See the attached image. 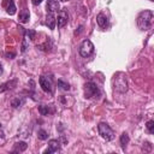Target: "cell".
Here are the masks:
<instances>
[{
  "label": "cell",
  "instance_id": "6da1fadb",
  "mask_svg": "<svg viewBox=\"0 0 154 154\" xmlns=\"http://www.w3.org/2000/svg\"><path fill=\"white\" fill-rule=\"evenodd\" d=\"M152 19H153V12L150 10H144L142 11L138 17H137V26L140 30H148L152 25Z\"/></svg>",
  "mask_w": 154,
  "mask_h": 154
},
{
  "label": "cell",
  "instance_id": "7a4b0ae2",
  "mask_svg": "<svg viewBox=\"0 0 154 154\" xmlns=\"http://www.w3.org/2000/svg\"><path fill=\"white\" fill-rule=\"evenodd\" d=\"M97 131H99V135L106 140V141H112L114 138V131L109 128V125L107 123H103L101 122L99 125H97Z\"/></svg>",
  "mask_w": 154,
  "mask_h": 154
},
{
  "label": "cell",
  "instance_id": "3957f363",
  "mask_svg": "<svg viewBox=\"0 0 154 154\" xmlns=\"http://www.w3.org/2000/svg\"><path fill=\"white\" fill-rule=\"evenodd\" d=\"M101 94L99 87L94 83V82H87L84 85V96L87 99H91V97H99Z\"/></svg>",
  "mask_w": 154,
  "mask_h": 154
},
{
  "label": "cell",
  "instance_id": "277c9868",
  "mask_svg": "<svg viewBox=\"0 0 154 154\" xmlns=\"http://www.w3.org/2000/svg\"><path fill=\"white\" fill-rule=\"evenodd\" d=\"M94 53V45L90 40H84L79 46V54L83 58H89Z\"/></svg>",
  "mask_w": 154,
  "mask_h": 154
},
{
  "label": "cell",
  "instance_id": "5b68a950",
  "mask_svg": "<svg viewBox=\"0 0 154 154\" xmlns=\"http://www.w3.org/2000/svg\"><path fill=\"white\" fill-rule=\"evenodd\" d=\"M113 84H114V89L119 93H124L128 90V83H126V78L124 77L123 73H118L117 77L114 78L113 81Z\"/></svg>",
  "mask_w": 154,
  "mask_h": 154
},
{
  "label": "cell",
  "instance_id": "8992f818",
  "mask_svg": "<svg viewBox=\"0 0 154 154\" xmlns=\"http://www.w3.org/2000/svg\"><path fill=\"white\" fill-rule=\"evenodd\" d=\"M40 85L42 88L43 91L48 93V94H52L53 93V83H52V78L51 77H47V76H41L40 79Z\"/></svg>",
  "mask_w": 154,
  "mask_h": 154
},
{
  "label": "cell",
  "instance_id": "52a82bcc",
  "mask_svg": "<svg viewBox=\"0 0 154 154\" xmlns=\"http://www.w3.org/2000/svg\"><path fill=\"white\" fill-rule=\"evenodd\" d=\"M67 20H69V13H67V11L66 10H60L59 13H58V17L55 19L58 28H63L67 23Z\"/></svg>",
  "mask_w": 154,
  "mask_h": 154
},
{
  "label": "cell",
  "instance_id": "ba28073f",
  "mask_svg": "<svg viewBox=\"0 0 154 154\" xmlns=\"http://www.w3.org/2000/svg\"><path fill=\"white\" fill-rule=\"evenodd\" d=\"M60 150V141L59 140H51L48 142V147L45 150V154H52Z\"/></svg>",
  "mask_w": 154,
  "mask_h": 154
},
{
  "label": "cell",
  "instance_id": "9c48e42d",
  "mask_svg": "<svg viewBox=\"0 0 154 154\" xmlns=\"http://www.w3.org/2000/svg\"><path fill=\"white\" fill-rule=\"evenodd\" d=\"M38 112L42 116H48V114H53L55 112V107L53 105H40L38 106Z\"/></svg>",
  "mask_w": 154,
  "mask_h": 154
},
{
  "label": "cell",
  "instance_id": "30bf717a",
  "mask_svg": "<svg viewBox=\"0 0 154 154\" xmlns=\"http://www.w3.org/2000/svg\"><path fill=\"white\" fill-rule=\"evenodd\" d=\"M59 8H60V6H59L58 0H48V1H47V11H48L49 13H54V12L58 11Z\"/></svg>",
  "mask_w": 154,
  "mask_h": 154
},
{
  "label": "cell",
  "instance_id": "8fae6325",
  "mask_svg": "<svg viewBox=\"0 0 154 154\" xmlns=\"http://www.w3.org/2000/svg\"><path fill=\"white\" fill-rule=\"evenodd\" d=\"M17 83H18V81H17V79H12V81H8V82H6V83L1 84V85H0V93L13 89V88L17 85Z\"/></svg>",
  "mask_w": 154,
  "mask_h": 154
},
{
  "label": "cell",
  "instance_id": "7c38bea8",
  "mask_svg": "<svg viewBox=\"0 0 154 154\" xmlns=\"http://www.w3.org/2000/svg\"><path fill=\"white\" fill-rule=\"evenodd\" d=\"M26 148H28V144H26L25 142L20 141V142H16V143L13 144L12 152H13V153H20V152H24Z\"/></svg>",
  "mask_w": 154,
  "mask_h": 154
},
{
  "label": "cell",
  "instance_id": "4fadbf2b",
  "mask_svg": "<svg viewBox=\"0 0 154 154\" xmlns=\"http://www.w3.org/2000/svg\"><path fill=\"white\" fill-rule=\"evenodd\" d=\"M96 22H97V25H99L100 28H106V26H107V23H108L107 17H106L102 12L97 14V17H96Z\"/></svg>",
  "mask_w": 154,
  "mask_h": 154
},
{
  "label": "cell",
  "instance_id": "5bb4252c",
  "mask_svg": "<svg viewBox=\"0 0 154 154\" xmlns=\"http://www.w3.org/2000/svg\"><path fill=\"white\" fill-rule=\"evenodd\" d=\"M29 17H30L29 10L23 8V10H20V11H19V17H18V19H19V22H20V23H26V22L29 20Z\"/></svg>",
  "mask_w": 154,
  "mask_h": 154
},
{
  "label": "cell",
  "instance_id": "9a60e30c",
  "mask_svg": "<svg viewBox=\"0 0 154 154\" xmlns=\"http://www.w3.org/2000/svg\"><path fill=\"white\" fill-rule=\"evenodd\" d=\"M46 24H47V26H48L49 29H52V30L55 28V24H57V22H55V18H54L53 13H49V14H47V17H46Z\"/></svg>",
  "mask_w": 154,
  "mask_h": 154
},
{
  "label": "cell",
  "instance_id": "2e32d148",
  "mask_svg": "<svg viewBox=\"0 0 154 154\" xmlns=\"http://www.w3.org/2000/svg\"><path fill=\"white\" fill-rule=\"evenodd\" d=\"M129 141H130L129 135H128L126 132H123V134L120 135V138H119V142H120V146H122V149H123V150H125V148H126Z\"/></svg>",
  "mask_w": 154,
  "mask_h": 154
},
{
  "label": "cell",
  "instance_id": "e0dca14e",
  "mask_svg": "<svg viewBox=\"0 0 154 154\" xmlns=\"http://www.w3.org/2000/svg\"><path fill=\"white\" fill-rule=\"evenodd\" d=\"M24 101H25L24 97H14V99L11 101V106H12L13 108H19V107L23 106Z\"/></svg>",
  "mask_w": 154,
  "mask_h": 154
},
{
  "label": "cell",
  "instance_id": "ac0fdd59",
  "mask_svg": "<svg viewBox=\"0 0 154 154\" xmlns=\"http://www.w3.org/2000/svg\"><path fill=\"white\" fill-rule=\"evenodd\" d=\"M10 2H8V6H7V10H6V12L8 13V14H14L16 13V6H14V1L13 0H8Z\"/></svg>",
  "mask_w": 154,
  "mask_h": 154
},
{
  "label": "cell",
  "instance_id": "d6986e66",
  "mask_svg": "<svg viewBox=\"0 0 154 154\" xmlns=\"http://www.w3.org/2000/svg\"><path fill=\"white\" fill-rule=\"evenodd\" d=\"M58 87L61 89V90H70V84L63 79H59L58 81Z\"/></svg>",
  "mask_w": 154,
  "mask_h": 154
},
{
  "label": "cell",
  "instance_id": "ffe728a7",
  "mask_svg": "<svg viewBox=\"0 0 154 154\" xmlns=\"http://www.w3.org/2000/svg\"><path fill=\"white\" fill-rule=\"evenodd\" d=\"M37 137H38L40 140L45 141V140H47V138H48V134H47L43 129H40V130L37 131Z\"/></svg>",
  "mask_w": 154,
  "mask_h": 154
},
{
  "label": "cell",
  "instance_id": "44dd1931",
  "mask_svg": "<svg viewBox=\"0 0 154 154\" xmlns=\"http://www.w3.org/2000/svg\"><path fill=\"white\" fill-rule=\"evenodd\" d=\"M146 126H147V130H148L149 134H153L154 132V122L153 120H148Z\"/></svg>",
  "mask_w": 154,
  "mask_h": 154
},
{
  "label": "cell",
  "instance_id": "7402d4cb",
  "mask_svg": "<svg viewBox=\"0 0 154 154\" xmlns=\"http://www.w3.org/2000/svg\"><path fill=\"white\" fill-rule=\"evenodd\" d=\"M24 32H25V36H26V37H29L30 40H34V37H35V34H36L34 30H29V29H26Z\"/></svg>",
  "mask_w": 154,
  "mask_h": 154
},
{
  "label": "cell",
  "instance_id": "603a6c76",
  "mask_svg": "<svg viewBox=\"0 0 154 154\" xmlns=\"http://www.w3.org/2000/svg\"><path fill=\"white\" fill-rule=\"evenodd\" d=\"M0 137H1V138H4V137H5V134H4V130H2L1 124H0Z\"/></svg>",
  "mask_w": 154,
  "mask_h": 154
},
{
  "label": "cell",
  "instance_id": "cb8c5ba5",
  "mask_svg": "<svg viewBox=\"0 0 154 154\" xmlns=\"http://www.w3.org/2000/svg\"><path fill=\"white\" fill-rule=\"evenodd\" d=\"M31 1H32V4H34V5H35V6H36V5H38V4H41V2H42V0H31Z\"/></svg>",
  "mask_w": 154,
  "mask_h": 154
},
{
  "label": "cell",
  "instance_id": "d4e9b609",
  "mask_svg": "<svg viewBox=\"0 0 154 154\" xmlns=\"http://www.w3.org/2000/svg\"><path fill=\"white\" fill-rule=\"evenodd\" d=\"M1 73H2V64L0 63V75H1Z\"/></svg>",
  "mask_w": 154,
  "mask_h": 154
},
{
  "label": "cell",
  "instance_id": "484cf974",
  "mask_svg": "<svg viewBox=\"0 0 154 154\" xmlns=\"http://www.w3.org/2000/svg\"><path fill=\"white\" fill-rule=\"evenodd\" d=\"M60 1H69V0H60Z\"/></svg>",
  "mask_w": 154,
  "mask_h": 154
},
{
  "label": "cell",
  "instance_id": "4316f807",
  "mask_svg": "<svg viewBox=\"0 0 154 154\" xmlns=\"http://www.w3.org/2000/svg\"><path fill=\"white\" fill-rule=\"evenodd\" d=\"M149 1H154V0H149Z\"/></svg>",
  "mask_w": 154,
  "mask_h": 154
}]
</instances>
